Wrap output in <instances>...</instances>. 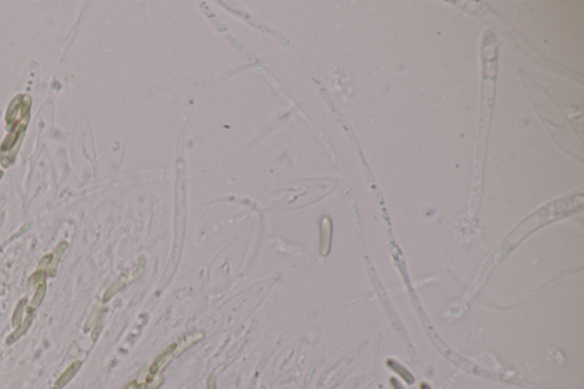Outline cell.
I'll return each mask as SVG.
<instances>
[{"label": "cell", "instance_id": "cell-1", "mask_svg": "<svg viewBox=\"0 0 584 389\" xmlns=\"http://www.w3.org/2000/svg\"><path fill=\"white\" fill-rule=\"evenodd\" d=\"M174 344H171L168 347L163 349V351L159 354V355L155 357V360L153 361V363L151 364V367L149 368V373L152 376L154 375H158V373H161V371L165 369L167 365H168L171 360L175 359V355H174Z\"/></svg>", "mask_w": 584, "mask_h": 389}, {"label": "cell", "instance_id": "cell-2", "mask_svg": "<svg viewBox=\"0 0 584 389\" xmlns=\"http://www.w3.org/2000/svg\"><path fill=\"white\" fill-rule=\"evenodd\" d=\"M204 338V333L202 331H195V332H192L188 334V336H185L184 338H182L181 340L177 341V342H174V355L175 357H177L179 355H182L183 353H184L186 349L190 348L191 346L196 344V342L201 341L202 339Z\"/></svg>", "mask_w": 584, "mask_h": 389}, {"label": "cell", "instance_id": "cell-3", "mask_svg": "<svg viewBox=\"0 0 584 389\" xmlns=\"http://www.w3.org/2000/svg\"><path fill=\"white\" fill-rule=\"evenodd\" d=\"M331 244V221L328 217H323L321 219V242L320 251L322 256L329 254Z\"/></svg>", "mask_w": 584, "mask_h": 389}, {"label": "cell", "instance_id": "cell-4", "mask_svg": "<svg viewBox=\"0 0 584 389\" xmlns=\"http://www.w3.org/2000/svg\"><path fill=\"white\" fill-rule=\"evenodd\" d=\"M81 365H83V363H81L80 361L73 362V363L70 365V367L66 369V370L62 373L60 377H58V379L55 381V384H54L53 389L64 388L66 385H68L70 381L73 379V377L77 375L78 371L80 370Z\"/></svg>", "mask_w": 584, "mask_h": 389}, {"label": "cell", "instance_id": "cell-5", "mask_svg": "<svg viewBox=\"0 0 584 389\" xmlns=\"http://www.w3.org/2000/svg\"><path fill=\"white\" fill-rule=\"evenodd\" d=\"M68 247H69L68 242H66V241H62V242L58 243L57 247L54 249V251L52 254V260H50V264H49V267H48V275L50 276V278H55L56 276L58 264H60L62 256L64 255V252L66 251Z\"/></svg>", "mask_w": 584, "mask_h": 389}, {"label": "cell", "instance_id": "cell-6", "mask_svg": "<svg viewBox=\"0 0 584 389\" xmlns=\"http://www.w3.org/2000/svg\"><path fill=\"white\" fill-rule=\"evenodd\" d=\"M46 291H47V287H46V283H41V285H39L36 288V292H34V295L32 298V300L28 306V312L30 314H32L34 310H36L39 306L41 305V302L44 301L45 299V295H46Z\"/></svg>", "mask_w": 584, "mask_h": 389}, {"label": "cell", "instance_id": "cell-7", "mask_svg": "<svg viewBox=\"0 0 584 389\" xmlns=\"http://www.w3.org/2000/svg\"><path fill=\"white\" fill-rule=\"evenodd\" d=\"M126 282H127V281H126V279H124V278H119V279H116L115 281H114L113 283H112V285H111L110 287L107 288L106 291H105V293H104V295H103V301H104V302H107V301H110L111 299L113 298L114 295H115L116 293H118L120 290L122 289V288L124 287V285H126Z\"/></svg>", "mask_w": 584, "mask_h": 389}, {"label": "cell", "instance_id": "cell-8", "mask_svg": "<svg viewBox=\"0 0 584 389\" xmlns=\"http://www.w3.org/2000/svg\"><path fill=\"white\" fill-rule=\"evenodd\" d=\"M31 323H32V316L26 317V320L23 321L22 325L19 326V328L15 329V331L13 333H11L8 338H7V341H6L7 345L14 344V342L17 341L22 336H24V334L26 333V331H28V330H29Z\"/></svg>", "mask_w": 584, "mask_h": 389}, {"label": "cell", "instance_id": "cell-9", "mask_svg": "<svg viewBox=\"0 0 584 389\" xmlns=\"http://www.w3.org/2000/svg\"><path fill=\"white\" fill-rule=\"evenodd\" d=\"M26 305H28V300H26V298H23L22 300L18 301L16 308H15V310H14L13 317H11V325H13L14 329H17L22 325L23 313H24Z\"/></svg>", "mask_w": 584, "mask_h": 389}, {"label": "cell", "instance_id": "cell-10", "mask_svg": "<svg viewBox=\"0 0 584 389\" xmlns=\"http://www.w3.org/2000/svg\"><path fill=\"white\" fill-rule=\"evenodd\" d=\"M98 314H99V308L98 307H96V308H94V310L92 312V314L89 315L87 323H86V325H85V331H88V330L95 324L97 317H98Z\"/></svg>", "mask_w": 584, "mask_h": 389}, {"label": "cell", "instance_id": "cell-11", "mask_svg": "<svg viewBox=\"0 0 584 389\" xmlns=\"http://www.w3.org/2000/svg\"><path fill=\"white\" fill-rule=\"evenodd\" d=\"M207 389H217V379H216V376L213 375V373L209 375V377H208Z\"/></svg>", "mask_w": 584, "mask_h": 389}, {"label": "cell", "instance_id": "cell-12", "mask_svg": "<svg viewBox=\"0 0 584 389\" xmlns=\"http://www.w3.org/2000/svg\"><path fill=\"white\" fill-rule=\"evenodd\" d=\"M122 389H138V388H137V385H136V381H130V383H128Z\"/></svg>", "mask_w": 584, "mask_h": 389}, {"label": "cell", "instance_id": "cell-13", "mask_svg": "<svg viewBox=\"0 0 584 389\" xmlns=\"http://www.w3.org/2000/svg\"><path fill=\"white\" fill-rule=\"evenodd\" d=\"M2 176H3V171H0V180H1Z\"/></svg>", "mask_w": 584, "mask_h": 389}]
</instances>
